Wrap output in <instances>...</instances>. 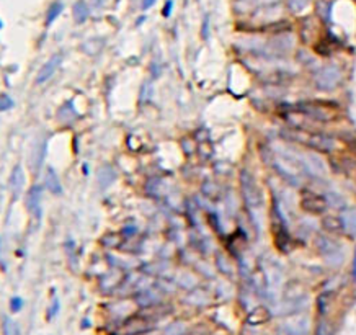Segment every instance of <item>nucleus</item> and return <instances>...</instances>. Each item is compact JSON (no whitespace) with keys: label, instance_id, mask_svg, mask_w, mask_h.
I'll list each match as a JSON object with an SVG mask.
<instances>
[{"label":"nucleus","instance_id":"obj_19","mask_svg":"<svg viewBox=\"0 0 356 335\" xmlns=\"http://www.w3.org/2000/svg\"><path fill=\"white\" fill-rule=\"evenodd\" d=\"M170 10H172V2L169 0V2H167V5H165V9H164V15L169 17V15H170Z\"/></svg>","mask_w":356,"mask_h":335},{"label":"nucleus","instance_id":"obj_20","mask_svg":"<svg viewBox=\"0 0 356 335\" xmlns=\"http://www.w3.org/2000/svg\"><path fill=\"white\" fill-rule=\"evenodd\" d=\"M92 2L95 7H103L106 4V0H92Z\"/></svg>","mask_w":356,"mask_h":335},{"label":"nucleus","instance_id":"obj_10","mask_svg":"<svg viewBox=\"0 0 356 335\" xmlns=\"http://www.w3.org/2000/svg\"><path fill=\"white\" fill-rule=\"evenodd\" d=\"M72 15H74V20H76V23H79V25L87 22V18H89V15H90V10H89V5H87L85 0H77V2L74 4Z\"/></svg>","mask_w":356,"mask_h":335},{"label":"nucleus","instance_id":"obj_8","mask_svg":"<svg viewBox=\"0 0 356 335\" xmlns=\"http://www.w3.org/2000/svg\"><path fill=\"white\" fill-rule=\"evenodd\" d=\"M341 226H343L346 234H350L351 237H356V210L348 208V210L341 213Z\"/></svg>","mask_w":356,"mask_h":335},{"label":"nucleus","instance_id":"obj_21","mask_svg":"<svg viewBox=\"0 0 356 335\" xmlns=\"http://www.w3.org/2000/svg\"><path fill=\"white\" fill-rule=\"evenodd\" d=\"M353 270H354V278H356V253H354V266H353Z\"/></svg>","mask_w":356,"mask_h":335},{"label":"nucleus","instance_id":"obj_1","mask_svg":"<svg viewBox=\"0 0 356 335\" xmlns=\"http://www.w3.org/2000/svg\"><path fill=\"white\" fill-rule=\"evenodd\" d=\"M240 183H242V195H244V199L248 205V208H250V210H260L261 195H260V190L257 188V183H255V178L248 172H242Z\"/></svg>","mask_w":356,"mask_h":335},{"label":"nucleus","instance_id":"obj_13","mask_svg":"<svg viewBox=\"0 0 356 335\" xmlns=\"http://www.w3.org/2000/svg\"><path fill=\"white\" fill-rule=\"evenodd\" d=\"M22 185H23V172L18 165L12 173V188H13V191H15V195L22 190Z\"/></svg>","mask_w":356,"mask_h":335},{"label":"nucleus","instance_id":"obj_18","mask_svg":"<svg viewBox=\"0 0 356 335\" xmlns=\"http://www.w3.org/2000/svg\"><path fill=\"white\" fill-rule=\"evenodd\" d=\"M20 307H22V301H20L18 298H13L12 299V309L13 311H18Z\"/></svg>","mask_w":356,"mask_h":335},{"label":"nucleus","instance_id":"obj_14","mask_svg":"<svg viewBox=\"0 0 356 335\" xmlns=\"http://www.w3.org/2000/svg\"><path fill=\"white\" fill-rule=\"evenodd\" d=\"M324 227L328 232H338L340 229H343V226H341V219H337V218H325L324 219Z\"/></svg>","mask_w":356,"mask_h":335},{"label":"nucleus","instance_id":"obj_5","mask_svg":"<svg viewBox=\"0 0 356 335\" xmlns=\"http://www.w3.org/2000/svg\"><path fill=\"white\" fill-rule=\"evenodd\" d=\"M274 169L278 170V173L286 180L288 183H291L294 186H299L301 185V177H299V173L296 172V169H294L291 162L278 160V162L274 164Z\"/></svg>","mask_w":356,"mask_h":335},{"label":"nucleus","instance_id":"obj_11","mask_svg":"<svg viewBox=\"0 0 356 335\" xmlns=\"http://www.w3.org/2000/svg\"><path fill=\"white\" fill-rule=\"evenodd\" d=\"M301 108H302V111H304L307 116L320 118V119H328V118H332L330 111L325 110L324 106H317V105L307 103V105H304V106H301Z\"/></svg>","mask_w":356,"mask_h":335},{"label":"nucleus","instance_id":"obj_15","mask_svg":"<svg viewBox=\"0 0 356 335\" xmlns=\"http://www.w3.org/2000/svg\"><path fill=\"white\" fill-rule=\"evenodd\" d=\"M13 106V100L9 95H0V111H7Z\"/></svg>","mask_w":356,"mask_h":335},{"label":"nucleus","instance_id":"obj_6","mask_svg":"<svg viewBox=\"0 0 356 335\" xmlns=\"http://www.w3.org/2000/svg\"><path fill=\"white\" fill-rule=\"evenodd\" d=\"M60 61H62V56L60 54H54L48 62H44V65L41 67V71L38 72V77H36V82L38 84H44L54 76V72L57 71V67L60 65Z\"/></svg>","mask_w":356,"mask_h":335},{"label":"nucleus","instance_id":"obj_9","mask_svg":"<svg viewBox=\"0 0 356 335\" xmlns=\"http://www.w3.org/2000/svg\"><path fill=\"white\" fill-rule=\"evenodd\" d=\"M302 205H304L306 210L311 213H322V211H325L327 201L319 195H307L304 198V201H302Z\"/></svg>","mask_w":356,"mask_h":335},{"label":"nucleus","instance_id":"obj_7","mask_svg":"<svg viewBox=\"0 0 356 335\" xmlns=\"http://www.w3.org/2000/svg\"><path fill=\"white\" fill-rule=\"evenodd\" d=\"M44 185L52 195H60L62 193V185H60V180L59 175L56 173V170L52 167H48L46 170V175H44Z\"/></svg>","mask_w":356,"mask_h":335},{"label":"nucleus","instance_id":"obj_16","mask_svg":"<svg viewBox=\"0 0 356 335\" xmlns=\"http://www.w3.org/2000/svg\"><path fill=\"white\" fill-rule=\"evenodd\" d=\"M307 5V0H291V9L294 12H301Z\"/></svg>","mask_w":356,"mask_h":335},{"label":"nucleus","instance_id":"obj_17","mask_svg":"<svg viewBox=\"0 0 356 335\" xmlns=\"http://www.w3.org/2000/svg\"><path fill=\"white\" fill-rule=\"evenodd\" d=\"M154 4H156V0H143V4H140V9L147 10V9H151Z\"/></svg>","mask_w":356,"mask_h":335},{"label":"nucleus","instance_id":"obj_12","mask_svg":"<svg viewBox=\"0 0 356 335\" xmlns=\"http://www.w3.org/2000/svg\"><path fill=\"white\" fill-rule=\"evenodd\" d=\"M60 12H62V4H60V2L51 4L49 9H48V12H46V23L51 25V23L54 22V20L60 15Z\"/></svg>","mask_w":356,"mask_h":335},{"label":"nucleus","instance_id":"obj_4","mask_svg":"<svg viewBox=\"0 0 356 335\" xmlns=\"http://www.w3.org/2000/svg\"><path fill=\"white\" fill-rule=\"evenodd\" d=\"M43 188L39 185L31 186V190L28 191V211L33 218H35L36 223L41 221L43 214Z\"/></svg>","mask_w":356,"mask_h":335},{"label":"nucleus","instance_id":"obj_3","mask_svg":"<svg viewBox=\"0 0 356 335\" xmlns=\"http://www.w3.org/2000/svg\"><path fill=\"white\" fill-rule=\"evenodd\" d=\"M294 138L301 139V143H304L319 151H332L335 147L333 139L322 136V134H294Z\"/></svg>","mask_w":356,"mask_h":335},{"label":"nucleus","instance_id":"obj_2","mask_svg":"<svg viewBox=\"0 0 356 335\" xmlns=\"http://www.w3.org/2000/svg\"><path fill=\"white\" fill-rule=\"evenodd\" d=\"M340 80H341V71L337 65H327L324 69H320L317 76H315V84L324 90H330L333 87H337Z\"/></svg>","mask_w":356,"mask_h":335}]
</instances>
